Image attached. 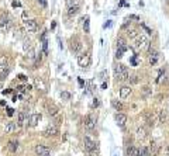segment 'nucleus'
<instances>
[{"mask_svg":"<svg viewBox=\"0 0 169 156\" xmlns=\"http://www.w3.org/2000/svg\"><path fill=\"white\" fill-rule=\"evenodd\" d=\"M114 73H116V77L119 82H126L130 77L128 70H127V68L124 65H116L114 66Z\"/></svg>","mask_w":169,"mask_h":156,"instance_id":"nucleus-1","label":"nucleus"},{"mask_svg":"<svg viewBox=\"0 0 169 156\" xmlns=\"http://www.w3.org/2000/svg\"><path fill=\"white\" fill-rule=\"evenodd\" d=\"M149 47V40L148 37L145 35V34H139V35H137V40L135 42H134V48H135L137 51H143L145 49V48Z\"/></svg>","mask_w":169,"mask_h":156,"instance_id":"nucleus-2","label":"nucleus"},{"mask_svg":"<svg viewBox=\"0 0 169 156\" xmlns=\"http://www.w3.org/2000/svg\"><path fill=\"white\" fill-rule=\"evenodd\" d=\"M96 127V117L93 114H89V115L85 117V128L86 130H93Z\"/></svg>","mask_w":169,"mask_h":156,"instance_id":"nucleus-3","label":"nucleus"},{"mask_svg":"<svg viewBox=\"0 0 169 156\" xmlns=\"http://www.w3.org/2000/svg\"><path fill=\"white\" fill-rule=\"evenodd\" d=\"M78 65H79L80 68H86L90 65V55L89 53H82V55H79V58H78Z\"/></svg>","mask_w":169,"mask_h":156,"instance_id":"nucleus-4","label":"nucleus"},{"mask_svg":"<svg viewBox=\"0 0 169 156\" xmlns=\"http://www.w3.org/2000/svg\"><path fill=\"white\" fill-rule=\"evenodd\" d=\"M45 110H46V113H48V115H51V117H56V115H58V111H59L58 107H56L52 101H46Z\"/></svg>","mask_w":169,"mask_h":156,"instance_id":"nucleus-5","label":"nucleus"},{"mask_svg":"<svg viewBox=\"0 0 169 156\" xmlns=\"http://www.w3.org/2000/svg\"><path fill=\"white\" fill-rule=\"evenodd\" d=\"M34 86H35V89L37 90H40V92H42V93H45L46 92V84H45V82H44L41 77H35L34 79Z\"/></svg>","mask_w":169,"mask_h":156,"instance_id":"nucleus-6","label":"nucleus"},{"mask_svg":"<svg viewBox=\"0 0 169 156\" xmlns=\"http://www.w3.org/2000/svg\"><path fill=\"white\" fill-rule=\"evenodd\" d=\"M83 143H85V148H86L87 152H92V150H96V142L92 141L89 136H85L83 138Z\"/></svg>","mask_w":169,"mask_h":156,"instance_id":"nucleus-7","label":"nucleus"},{"mask_svg":"<svg viewBox=\"0 0 169 156\" xmlns=\"http://www.w3.org/2000/svg\"><path fill=\"white\" fill-rule=\"evenodd\" d=\"M35 153L38 156H50L51 150H50V148H46V146H44V145H37L35 146Z\"/></svg>","mask_w":169,"mask_h":156,"instance_id":"nucleus-8","label":"nucleus"},{"mask_svg":"<svg viewBox=\"0 0 169 156\" xmlns=\"http://www.w3.org/2000/svg\"><path fill=\"white\" fill-rule=\"evenodd\" d=\"M58 134H59V130H58L56 125H48L46 130L44 131V136H55Z\"/></svg>","mask_w":169,"mask_h":156,"instance_id":"nucleus-9","label":"nucleus"},{"mask_svg":"<svg viewBox=\"0 0 169 156\" xmlns=\"http://www.w3.org/2000/svg\"><path fill=\"white\" fill-rule=\"evenodd\" d=\"M80 49H82V42L79 41V38L72 40V42H70V51H72L73 53H79Z\"/></svg>","mask_w":169,"mask_h":156,"instance_id":"nucleus-10","label":"nucleus"},{"mask_svg":"<svg viewBox=\"0 0 169 156\" xmlns=\"http://www.w3.org/2000/svg\"><path fill=\"white\" fill-rule=\"evenodd\" d=\"M114 118H116L117 124H119V125L121 127V128H124V125H126V123H127V115H126V114L117 113L116 115H114Z\"/></svg>","mask_w":169,"mask_h":156,"instance_id":"nucleus-11","label":"nucleus"},{"mask_svg":"<svg viewBox=\"0 0 169 156\" xmlns=\"http://www.w3.org/2000/svg\"><path fill=\"white\" fill-rule=\"evenodd\" d=\"M24 25H26V28L30 33H34V31H37V28H38V25H37V23L34 20H26L24 21Z\"/></svg>","mask_w":169,"mask_h":156,"instance_id":"nucleus-12","label":"nucleus"},{"mask_svg":"<svg viewBox=\"0 0 169 156\" xmlns=\"http://www.w3.org/2000/svg\"><path fill=\"white\" fill-rule=\"evenodd\" d=\"M131 87L130 86H123L121 89H120V99H127V97H130V94H131Z\"/></svg>","mask_w":169,"mask_h":156,"instance_id":"nucleus-13","label":"nucleus"},{"mask_svg":"<svg viewBox=\"0 0 169 156\" xmlns=\"http://www.w3.org/2000/svg\"><path fill=\"white\" fill-rule=\"evenodd\" d=\"M40 120H41V114H38V113L31 114V115L28 117V123H30L31 127H35L37 124L40 123Z\"/></svg>","mask_w":169,"mask_h":156,"instance_id":"nucleus-14","label":"nucleus"},{"mask_svg":"<svg viewBox=\"0 0 169 156\" xmlns=\"http://www.w3.org/2000/svg\"><path fill=\"white\" fill-rule=\"evenodd\" d=\"M117 49L123 51V52H126V51H127L126 38H123V37H119V38H117Z\"/></svg>","mask_w":169,"mask_h":156,"instance_id":"nucleus-15","label":"nucleus"},{"mask_svg":"<svg viewBox=\"0 0 169 156\" xmlns=\"http://www.w3.org/2000/svg\"><path fill=\"white\" fill-rule=\"evenodd\" d=\"M135 136H137V139H138V141L145 139V136H147V130L144 128V127H139L138 130H137V132H135Z\"/></svg>","mask_w":169,"mask_h":156,"instance_id":"nucleus-16","label":"nucleus"},{"mask_svg":"<svg viewBox=\"0 0 169 156\" xmlns=\"http://www.w3.org/2000/svg\"><path fill=\"white\" fill-rule=\"evenodd\" d=\"M26 120L28 121V115H27V114L24 113V111H20V113H18V120H17V125L21 127L24 123H26Z\"/></svg>","mask_w":169,"mask_h":156,"instance_id":"nucleus-17","label":"nucleus"},{"mask_svg":"<svg viewBox=\"0 0 169 156\" xmlns=\"http://www.w3.org/2000/svg\"><path fill=\"white\" fill-rule=\"evenodd\" d=\"M158 152H159V146H158V143L152 142V143H151V148L148 149L149 156H156V155H158Z\"/></svg>","mask_w":169,"mask_h":156,"instance_id":"nucleus-18","label":"nucleus"},{"mask_svg":"<svg viewBox=\"0 0 169 156\" xmlns=\"http://www.w3.org/2000/svg\"><path fill=\"white\" fill-rule=\"evenodd\" d=\"M18 128V125H17V123H9L6 125V128H4V131H6V134H13L14 131Z\"/></svg>","mask_w":169,"mask_h":156,"instance_id":"nucleus-19","label":"nucleus"},{"mask_svg":"<svg viewBox=\"0 0 169 156\" xmlns=\"http://www.w3.org/2000/svg\"><path fill=\"white\" fill-rule=\"evenodd\" d=\"M138 152H139V149L133 145H130L128 148H127V155L128 156H138Z\"/></svg>","mask_w":169,"mask_h":156,"instance_id":"nucleus-20","label":"nucleus"},{"mask_svg":"<svg viewBox=\"0 0 169 156\" xmlns=\"http://www.w3.org/2000/svg\"><path fill=\"white\" fill-rule=\"evenodd\" d=\"M9 68V58L7 57H0V70L7 69Z\"/></svg>","mask_w":169,"mask_h":156,"instance_id":"nucleus-21","label":"nucleus"},{"mask_svg":"<svg viewBox=\"0 0 169 156\" xmlns=\"http://www.w3.org/2000/svg\"><path fill=\"white\" fill-rule=\"evenodd\" d=\"M17 148H18V143H17L16 141H10V142H9V145H7V149L10 150L11 153L17 152Z\"/></svg>","mask_w":169,"mask_h":156,"instance_id":"nucleus-22","label":"nucleus"},{"mask_svg":"<svg viewBox=\"0 0 169 156\" xmlns=\"http://www.w3.org/2000/svg\"><path fill=\"white\" fill-rule=\"evenodd\" d=\"M111 106L114 107L117 111H121V110L124 108V107H123V103H121V101H119V100H111Z\"/></svg>","mask_w":169,"mask_h":156,"instance_id":"nucleus-23","label":"nucleus"},{"mask_svg":"<svg viewBox=\"0 0 169 156\" xmlns=\"http://www.w3.org/2000/svg\"><path fill=\"white\" fill-rule=\"evenodd\" d=\"M83 30L85 33L89 34L90 33V25H89V17H85V20H83Z\"/></svg>","mask_w":169,"mask_h":156,"instance_id":"nucleus-24","label":"nucleus"},{"mask_svg":"<svg viewBox=\"0 0 169 156\" xmlns=\"http://www.w3.org/2000/svg\"><path fill=\"white\" fill-rule=\"evenodd\" d=\"M80 0H66V6L68 7H79Z\"/></svg>","mask_w":169,"mask_h":156,"instance_id":"nucleus-25","label":"nucleus"},{"mask_svg":"<svg viewBox=\"0 0 169 156\" xmlns=\"http://www.w3.org/2000/svg\"><path fill=\"white\" fill-rule=\"evenodd\" d=\"M165 121H166V113L165 110H161L158 115V123H165Z\"/></svg>","mask_w":169,"mask_h":156,"instance_id":"nucleus-26","label":"nucleus"},{"mask_svg":"<svg viewBox=\"0 0 169 156\" xmlns=\"http://www.w3.org/2000/svg\"><path fill=\"white\" fill-rule=\"evenodd\" d=\"M79 13V7H68V16H76Z\"/></svg>","mask_w":169,"mask_h":156,"instance_id":"nucleus-27","label":"nucleus"},{"mask_svg":"<svg viewBox=\"0 0 169 156\" xmlns=\"http://www.w3.org/2000/svg\"><path fill=\"white\" fill-rule=\"evenodd\" d=\"M138 156H149V153H148V148H145V146H143V148H139Z\"/></svg>","mask_w":169,"mask_h":156,"instance_id":"nucleus-28","label":"nucleus"},{"mask_svg":"<svg viewBox=\"0 0 169 156\" xmlns=\"http://www.w3.org/2000/svg\"><path fill=\"white\" fill-rule=\"evenodd\" d=\"M23 48H24V51H26V52H27L28 49L31 51V41H30V40H27V38H26V40H24V45H23Z\"/></svg>","mask_w":169,"mask_h":156,"instance_id":"nucleus-29","label":"nucleus"},{"mask_svg":"<svg viewBox=\"0 0 169 156\" xmlns=\"http://www.w3.org/2000/svg\"><path fill=\"white\" fill-rule=\"evenodd\" d=\"M9 68H7V69H3V70H0V80H4L6 79V76L7 75H9Z\"/></svg>","mask_w":169,"mask_h":156,"instance_id":"nucleus-30","label":"nucleus"},{"mask_svg":"<svg viewBox=\"0 0 169 156\" xmlns=\"http://www.w3.org/2000/svg\"><path fill=\"white\" fill-rule=\"evenodd\" d=\"M127 35H128L130 38H135V37L138 35V33H137V30H128L127 31Z\"/></svg>","mask_w":169,"mask_h":156,"instance_id":"nucleus-31","label":"nucleus"},{"mask_svg":"<svg viewBox=\"0 0 169 156\" xmlns=\"http://www.w3.org/2000/svg\"><path fill=\"white\" fill-rule=\"evenodd\" d=\"M61 99L62 100H69L70 99V93H68V92H62V93H61Z\"/></svg>","mask_w":169,"mask_h":156,"instance_id":"nucleus-32","label":"nucleus"},{"mask_svg":"<svg viewBox=\"0 0 169 156\" xmlns=\"http://www.w3.org/2000/svg\"><path fill=\"white\" fill-rule=\"evenodd\" d=\"M141 27H143L144 30H145V33L148 34V35H151V34H152V30H151V28H148V27H147L145 24H141Z\"/></svg>","mask_w":169,"mask_h":156,"instance_id":"nucleus-33","label":"nucleus"},{"mask_svg":"<svg viewBox=\"0 0 169 156\" xmlns=\"http://www.w3.org/2000/svg\"><path fill=\"white\" fill-rule=\"evenodd\" d=\"M4 23H7V16H3V17H0V27H3Z\"/></svg>","mask_w":169,"mask_h":156,"instance_id":"nucleus-34","label":"nucleus"},{"mask_svg":"<svg viewBox=\"0 0 169 156\" xmlns=\"http://www.w3.org/2000/svg\"><path fill=\"white\" fill-rule=\"evenodd\" d=\"M128 79H130V82H131V83H133V84L138 82V77H137L135 75H133V76H131V77H128Z\"/></svg>","mask_w":169,"mask_h":156,"instance_id":"nucleus-35","label":"nucleus"},{"mask_svg":"<svg viewBox=\"0 0 169 156\" xmlns=\"http://www.w3.org/2000/svg\"><path fill=\"white\" fill-rule=\"evenodd\" d=\"M42 48H44V53H46V49H48V42L45 40L42 41Z\"/></svg>","mask_w":169,"mask_h":156,"instance_id":"nucleus-36","label":"nucleus"},{"mask_svg":"<svg viewBox=\"0 0 169 156\" xmlns=\"http://www.w3.org/2000/svg\"><path fill=\"white\" fill-rule=\"evenodd\" d=\"M100 76H102V79L104 80V82H106V79H107V70H103V72H102V75H100Z\"/></svg>","mask_w":169,"mask_h":156,"instance_id":"nucleus-37","label":"nucleus"},{"mask_svg":"<svg viewBox=\"0 0 169 156\" xmlns=\"http://www.w3.org/2000/svg\"><path fill=\"white\" fill-rule=\"evenodd\" d=\"M26 89H27V87H24V86H18V87H17V92H18V93H24Z\"/></svg>","mask_w":169,"mask_h":156,"instance_id":"nucleus-38","label":"nucleus"},{"mask_svg":"<svg viewBox=\"0 0 169 156\" xmlns=\"http://www.w3.org/2000/svg\"><path fill=\"white\" fill-rule=\"evenodd\" d=\"M123 51H120V49H117V52H116V57L117 58H121V57H123Z\"/></svg>","mask_w":169,"mask_h":156,"instance_id":"nucleus-39","label":"nucleus"},{"mask_svg":"<svg viewBox=\"0 0 169 156\" xmlns=\"http://www.w3.org/2000/svg\"><path fill=\"white\" fill-rule=\"evenodd\" d=\"M99 104H100V101L97 99H95V101H93V104H92V107H99Z\"/></svg>","mask_w":169,"mask_h":156,"instance_id":"nucleus-40","label":"nucleus"},{"mask_svg":"<svg viewBox=\"0 0 169 156\" xmlns=\"http://www.w3.org/2000/svg\"><path fill=\"white\" fill-rule=\"evenodd\" d=\"M13 114H14V110L13 108H7V115H13Z\"/></svg>","mask_w":169,"mask_h":156,"instance_id":"nucleus-41","label":"nucleus"},{"mask_svg":"<svg viewBox=\"0 0 169 156\" xmlns=\"http://www.w3.org/2000/svg\"><path fill=\"white\" fill-rule=\"evenodd\" d=\"M38 2H40V4L42 7H46V0H38Z\"/></svg>","mask_w":169,"mask_h":156,"instance_id":"nucleus-42","label":"nucleus"},{"mask_svg":"<svg viewBox=\"0 0 169 156\" xmlns=\"http://www.w3.org/2000/svg\"><path fill=\"white\" fill-rule=\"evenodd\" d=\"M131 63H133L134 66H135V65H137V55H134V58H133V59H131Z\"/></svg>","mask_w":169,"mask_h":156,"instance_id":"nucleus-43","label":"nucleus"},{"mask_svg":"<svg viewBox=\"0 0 169 156\" xmlns=\"http://www.w3.org/2000/svg\"><path fill=\"white\" fill-rule=\"evenodd\" d=\"M18 79L20 80H27V76H24V75H18Z\"/></svg>","mask_w":169,"mask_h":156,"instance_id":"nucleus-44","label":"nucleus"},{"mask_svg":"<svg viewBox=\"0 0 169 156\" xmlns=\"http://www.w3.org/2000/svg\"><path fill=\"white\" fill-rule=\"evenodd\" d=\"M110 25H111V21H107V23H104V25H103V27L107 28V27H110Z\"/></svg>","mask_w":169,"mask_h":156,"instance_id":"nucleus-45","label":"nucleus"},{"mask_svg":"<svg viewBox=\"0 0 169 156\" xmlns=\"http://www.w3.org/2000/svg\"><path fill=\"white\" fill-rule=\"evenodd\" d=\"M106 87H107V83H106V82H103V83H102V89H106Z\"/></svg>","mask_w":169,"mask_h":156,"instance_id":"nucleus-46","label":"nucleus"},{"mask_svg":"<svg viewBox=\"0 0 169 156\" xmlns=\"http://www.w3.org/2000/svg\"><path fill=\"white\" fill-rule=\"evenodd\" d=\"M79 84H80V86H82V87H83V86H85V82H83V80H82V79H79Z\"/></svg>","mask_w":169,"mask_h":156,"instance_id":"nucleus-47","label":"nucleus"},{"mask_svg":"<svg viewBox=\"0 0 169 156\" xmlns=\"http://www.w3.org/2000/svg\"><path fill=\"white\" fill-rule=\"evenodd\" d=\"M13 6H14V7H16V6L18 7V6H20V3H18V2H13Z\"/></svg>","mask_w":169,"mask_h":156,"instance_id":"nucleus-48","label":"nucleus"},{"mask_svg":"<svg viewBox=\"0 0 169 156\" xmlns=\"http://www.w3.org/2000/svg\"><path fill=\"white\" fill-rule=\"evenodd\" d=\"M166 152H168V153H169V145H168V146H166Z\"/></svg>","mask_w":169,"mask_h":156,"instance_id":"nucleus-49","label":"nucleus"},{"mask_svg":"<svg viewBox=\"0 0 169 156\" xmlns=\"http://www.w3.org/2000/svg\"><path fill=\"white\" fill-rule=\"evenodd\" d=\"M0 89H2V83H0Z\"/></svg>","mask_w":169,"mask_h":156,"instance_id":"nucleus-50","label":"nucleus"},{"mask_svg":"<svg viewBox=\"0 0 169 156\" xmlns=\"http://www.w3.org/2000/svg\"><path fill=\"white\" fill-rule=\"evenodd\" d=\"M166 156H169V153H168V155H166Z\"/></svg>","mask_w":169,"mask_h":156,"instance_id":"nucleus-51","label":"nucleus"}]
</instances>
